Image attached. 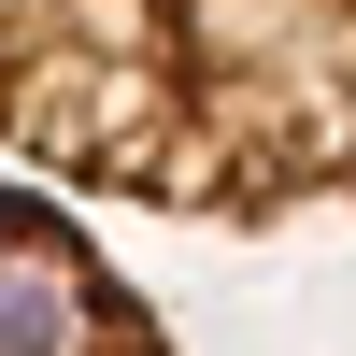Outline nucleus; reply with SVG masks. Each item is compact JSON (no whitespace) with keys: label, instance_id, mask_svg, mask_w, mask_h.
<instances>
[{"label":"nucleus","instance_id":"f257e3e1","mask_svg":"<svg viewBox=\"0 0 356 356\" xmlns=\"http://www.w3.org/2000/svg\"><path fill=\"white\" fill-rule=\"evenodd\" d=\"M0 157L214 228L356 200V0H0Z\"/></svg>","mask_w":356,"mask_h":356},{"label":"nucleus","instance_id":"f03ea898","mask_svg":"<svg viewBox=\"0 0 356 356\" xmlns=\"http://www.w3.org/2000/svg\"><path fill=\"white\" fill-rule=\"evenodd\" d=\"M0 356H171L157 314L100 271V243L29 186H0Z\"/></svg>","mask_w":356,"mask_h":356}]
</instances>
